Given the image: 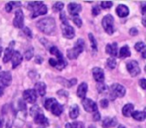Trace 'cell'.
Returning <instances> with one entry per match:
<instances>
[{
  "label": "cell",
  "instance_id": "ffe728a7",
  "mask_svg": "<svg viewBox=\"0 0 146 128\" xmlns=\"http://www.w3.org/2000/svg\"><path fill=\"white\" fill-rule=\"evenodd\" d=\"M134 111V105L132 103H127L123 106L122 108V114H123L125 117H130L132 115Z\"/></svg>",
  "mask_w": 146,
  "mask_h": 128
},
{
  "label": "cell",
  "instance_id": "6f0895ef",
  "mask_svg": "<svg viewBox=\"0 0 146 128\" xmlns=\"http://www.w3.org/2000/svg\"><path fill=\"white\" fill-rule=\"evenodd\" d=\"M2 95H3V89L0 88V96H2Z\"/></svg>",
  "mask_w": 146,
  "mask_h": 128
},
{
  "label": "cell",
  "instance_id": "8992f818",
  "mask_svg": "<svg viewBox=\"0 0 146 128\" xmlns=\"http://www.w3.org/2000/svg\"><path fill=\"white\" fill-rule=\"evenodd\" d=\"M12 81V76H11L10 72L8 71H2L0 72V88L7 87L11 84Z\"/></svg>",
  "mask_w": 146,
  "mask_h": 128
},
{
  "label": "cell",
  "instance_id": "11a10c76",
  "mask_svg": "<svg viewBox=\"0 0 146 128\" xmlns=\"http://www.w3.org/2000/svg\"><path fill=\"white\" fill-rule=\"evenodd\" d=\"M142 24H143L144 26L146 27V17H144V18L142 19Z\"/></svg>",
  "mask_w": 146,
  "mask_h": 128
},
{
  "label": "cell",
  "instance_id": "277c9868",
  "mask_svg": "<svg viewBox=\"0 0 146 128\" xmlns=\"http://www.w3.org/2000/svg\"><path fill=\"white\" fill-rule=\"evenodd\" d=\"M126 93V89L124 86L120 85L118 83H114L110 87V95L112 96V99H114V97H124Z\"/></svg>",
  "mask_w": 146,
  "mask_h": 128
},
{
  "label": "cell",
  "instance_id": "f5cc1de1",
  "mask_svg": "<svg viewBox=\"0 0 146 128\" xmlns=\"http://www.w3.org/2000/svg\"><path fill=\"white\" fill-rule=\"evenodd\" d=\"M76 82H77V79H76V78H73V79H71L70 82H69V86H73L74 84H76Z\"/></svg>",
  "mask_w": 146,
  "mask_h": 128
},
{
  "label": "cell",
  "instance_id": "9f6ffc18",
  "mask_svg": "<svg viewBox=\"0 0 146 128\" xmlns=\"http://www.w3.org/2000/svg\"><path fill=\"white\" fill-rule=\"evenodd\" d=\"M41 61H42V59H41L40 57H37V62H38V63H41Z\"/></svg>",
  "mask_w": 146,
  "mask_h": 128
},
{
  "label": "cell",
  "instance_id": "681fc988",
  "mask_svg": "<svg viewBox=\"0 0 146 128\" xmlns=\"http://www.w3.org/2000/svg\"><path fill=\"white\" fill-rule=\"evenodd\" d=\"M19 108H20L21 110H25L26 109V105H25V103L23 102V100H19Z\"/></svg>",
  "mask_w": 146,
  "mask_h": 128
},
{
  "label": "cell",
  "instance_id": "816d5d0a",
  "mask_svg": "<svg viewBox=\"0 0 146 128\" xmlns=\"http://www.w3.org/2000/svg\"><path fill=\"white\" fill-rule=\"evenodd\" d=\"M56 63H57V60L54 58H50L49 59V64H50L51 66H53V67H55L56 66Z\"/></svg>",
  "mask_w": 146,
  "mask_h": 128
},
{
  "label": "cell",
  "instance_id": "7bdbcfd3",
  "mask_svg": "<svg viewBox=\"0 0 146 128\" xmlns=\"http://www.w3.org/2000/svg\"><path fill=\"white\" fill-rule=\"evenodd\" d=\"M99 13H100V9H99V7H98V6H95V7H93V8H92V14H93L94 16H97Z\"/></svg>",
  "mask_w": 146,
  "mask_h": 128
},
{
  "label": "cell",
  "instance_id": "3957f363",
  "mask_svg": "<svg viewBox=\"0 0 146 128\" xmlns=\"http://www.w3.org/2000/svg\"><path fill=\"white\" fill-rule=\"evenodd\" d=\"M102 26L106 33L112 35L114 32V18L112 15H105L102 19Z\"/></svg>",
  "mask_w": 146,
  "mask_h": 128
},
{
  "label": "cell",
  "instance_id": "ab89813d",
  "mask_svg": "<svg viewBox=\"0 0 146 128\" xmlns=\"http://www.w3.org/2000/svg\"><path fill=\"white\" fill-rule=\"evenodd\" d=\"M72 20H73V22L75 23L76 25H77L78 27H81V25H82V21H81V19L79 18V16H73V18H72Z\"/></svg>",
  "mask_w": 146,
  "mask_h": 128
},
{
  "label": "cell",
  "instance_id": "e7e4bbea",
  "mask_svg": "<svg viewBox=\"0 0 146 128\" xmlns=\"http://www.w3.org/2000/svg\"><path fill=\"white\" fill-rule=\"evenodd\" d=\"M0 69H1V67H0Z\"/></svg>",
  "mask_w": 146,
  "mask_h": 128
},
{
  "label": "cell",
  "instance_id": "8d00e7d4",
  "mask_svg": "<svg viewBox=\"0 0 146 128\" xmlns=\"http://www.w3.org/2000/svg\"><path fill=\"white\" fill-rule=\"evenodd\" d=\"M55 101H56V99H55V98H48V99H46V101H45V103H44L45 109L50 110L51 106L53 105V103H54Z\"/></svg>",
  "mask_w": 146,
  "mask_h": 128
},
{
  "label": "cell",
  "instance_id": "7c38bea8",
  "mask_svg": "<svg viewBox=\"0 0 146 128\" xmlns=\"http://www.w3.org/2000/svg\"><path fill=\"white\" fill-rule=\"evenodd\" d=\"M92 74H93V77L95 79L96 82H99V83H102L104 80V72L101 68L99 67H94L92 69Z\"/></svg>",
  "mask_w": 146,
  "mask_h": 128
},
{
  "label": "cell",
  "instance_id": "03108f58",
  "mask_svg": "<svg viewBox=\"0 0 146 128\" xmlns=\"http://www.w3.org/2000/svg\"><path fill=\"white\" fill-rule=\"evenodd\" d=\"M137 128H139V127H137Z\"/></svg>",
  "mask_w": 146,
  "mask_h": 128
},
{
  "label": "cell",
  "instance_id": "2e32d148",
  "mask_svg": "<svg viewBox=\"0 0 146 128\" xmlns=\"http://www.w3.org/2000/svg\"><path fill=\"white\" fill-rule=\"evenodd\" d=\"M34 90L38 95L40 96H44L46 94V84L44 82H37L35 84Z\"/></svg>",
  "mask_w": 146,
  "mask_h": 128
},
{
  "label": "cell",
  "instance_id": "f6af8a7d",
  "mask_svg": "<svg viewBox=\"0 0 146 128\" xmlns=\"http://www.w3.org/2000/svg\"><path fill=\"white\" fill-rule=\"evenodd\" d=\"M100 106H101L102 108L108 107V100L107 99H102L101 101H100Z\"/></svg>",
  "mask_w": 146,
  "mask_h": 128
},
{
  "label": "cell",
  "instance_id": "d6986e66",
  "mask_svg": "<svg viewBox=\"0 0 146 128\" xmlns=\"http://www.w3.org/2000/svg\"><path fill=\"white\" fill-rule=\"evenodd\" d=\"M49 111L52 112L55 116H59V115H61V113L63 112V107H62V105H60V104L58 103V101L56 100V101L53 103V105L51 106Z\"/></svg>",
  "mask_w": 146,
  "mask_h": 128
},
{
  "label": "cell",
  "instance_id": "6125c7cd",
  "mask_svg": "<svg viewBox=\"0 0 146 128\" xmlns=\"http://www.w3.org/2000/svg\"><path fill=\"white\" fill-rule=\"evenodd\" d=\"M144 113H145V115H146V107L144 108Z\"/></svg>",
  "mask_w": 146,
  "mask_h": 128
},
{
  "label": "cell",
  "instance_id": "52a82bcc",
  "mask_svg": "<svg viewBox=\"0 0 146 128\" xmlns=\"http://www.w3.org/2000/svg\"><path fill=\"white\" fill-rule=\"evenodd\" d=\"M126 67H127L128 72H129V74L132 77H135L138 74H140V67L137 61H135V60L130 61V62L127 63V66H126Z\"/></svg>",
  "mask_w": 146,
  "mask_h": 128
},
{
  "label": "cell",
  "instance_id": "5b68a950",
  "mask_svg": "<svg viewBox=\"0 0 146 128\" xmlns=\"http://www.w3.org/2000/svg\"><path fill=\"white\" fill-rule=\"evenodd\" d=\"M82 105H83V108L86 112L88 113H94L95 111H98V106L93 100L88 99V98H84L82 100Z\"/></svg>",
  "mask_w": 146,
  "mask_h": 128
},
{
  "label": "cell",
  "instance_id": "836d02e7",
  "mask_svg": "<svg viewBox=\"0 0 146 128\" xmlns=\"http://www.w3.org/2000/svg\"><path fill=\"white\" fill-rule=\"evenodd\" d=\"M97 90H98V92H99V93H106V92L109 91L107 85H105L103 82L98 84V85H97Z\"/></svg>",
  "mask_w": 146,
  "mask_h": 128
},
{
  "label": "cell",
  "instance_id": "94428289",
  "mask_svg": "<svg viewBox=\"0 0 146 128\" xmlns=\"http://www.w3.org/2000/svg\"><path fill=\"white\" fill-rule=\"evenodd\" d=\"M1 126H2V121L0 120V128H1Z\"/></svg>",
  "mask_w": 146,
  "mask_h": 128
},
{
  "label": "cell",
  "instance_id": "e0dca14e",
  "mask_svg": "<svg viewBox=\"0 0 146 128\" xmlns=\"http://www.w3.org/2000/svg\"><path fill=\"white\" fill-rule=\"evenodd\" d=\"M34 122L36 124H38V125H41V126H48V124H49L48 119L43 115V113H40L37 116H35Z\"/></svg>",
  "mask_w": 146,
  "mask_h": 128
},
{
  "label": "cell",
  "instance_id": "60d3db41",
  "mask_svg": "<svg viewBox=\"0 0 146 128\" xmlns=\"http://www.w3.org/2000/svg\"><path fill=\"white\" fill-rule=\"evenodd\" d=\"M139 85H140V87H141L142 89L146 90V79H145V78H142V79L139 80Z\"/></svg>",
  "mask_w": 146,
  "mask_h": 128
},
{
  "label": "cell",
  "instance_id": "9a60e30c",
  "mask_svg": "<svg viewBox=\"0 0 146 128\" xmlns=\"http://www.w3.org/2000/svg\"><path fill=\"white\" fill-rule=\"evenodd\" d=\"M116 13H117V15L119 17L124 18V17L128 16V14H129V9H128V7L126 6V5L120 4V5H118L117 8H116Z\"/></svg>",
  "mask_w": 146,
  "mask_h": 128
},
{
  "label": "cell",
  "instance_id": "9c48e42d",
  "mask_svg": "<svg viewBox=\"0 0 146 128\" xmlns=\"http://www.w3.org/2000/svg\"><path fill=\"white\" fill-rule=\"evenodd\" d=\"M23 98L28 103H35L37 100V93L34 89H27L23 92Z\"/></svg>",
  "mask_w": 146,
  "mask_h": 128
},
{
  "label": "cell",
  "instance_id": "91938a15",
  "mask_svg": "<svg viewBox=\"0 0 146 128\" xmlns=\"http://www.w3.org/2000/svg\"><path fill=\"white\" fill-rule=\"evenodd\" d=\"M1 53H2V47L0 46V56H1Z\"/></svg>",
  "mask_w": 146,
  "mask_h": 128
},
{
  "label": "cell",
  "instance_id": "f1b7e54d",
  "mask_svg": "<svg viewBox=\"0 0 146 128\" xmlns=\"http://www.w3.org/2000/svg\"><path fill=\"white\" fill-rule=\"evenodd\" d=\"M56 60H57V63H56V66H55V68H57L58 70H62L63 68L66 67L67 62H66V60H65L64 58H63V59H56Z\"/></svg>",
  "mask_w": 146,
  "mask_h": 128
},
{
  "label": "cell",
  "instance_id": "b9f144b4",
  "mask_svg": "<svg viewBox=\"0 0 146 128\" xmlns=\"http://www.w3.org/2000/svg\"><path fill=\"white\" fill-rule=\"evenodd\" d=\"M23 32H24V34L26 35V36H28L29 38H31V37H32V33H31L30 29H29L28 27H25V28L23 29Z\"/></svg>",
  "mask_w": 146,
  "mask_h": 128
},
{
  "label": "cell",
  "instance_id": "5bb4252c",
  "mask_svg": "<svg viewBox=\"0 0 146 128\" xmlns=\"http://www.w3.org/2000/svg\"><path fill=\"white\" fill-rule=\"evenodd\" d=\"M11 59H12V68H16L19 64H21L23 56L21 55V53L19 52V51H14L13 56Z\"/></svg>",
  "mask_w": 146,
  "mask_h": 128
},
{
  "label": "cell",
  "instance_id": "44dd1931",
  "mask_svg": "<svg viewBox=\"0 0 146 128\" xmlns=\"http://www.w3.org/2000/svg\"><path fill=\"white\" fill-rule=\"evenodd\" d=\"M117 124V119L114 117H106L105 119L102 122V126L104 128H110V127H114V126Z\"/></svg>",
  "mask_w": 146,
  "mask_h": 128
},
{
  "label": "cell",
  "instance_id": "603a6c76",
  "mask_svg": "<svg viewBox=\"0 0 146 128\" xmlns=\"http://www.w3.org/2000/svg\"><path fill=\"white\" fill-rule=\"evenodd\" d=\"M135 50L138 51V52L141 53V56L142 58L146 59V44L143 42H137L135 44Z\"/></svg>",
  "mask_w": 146,
  "mask_h": 128
},
{
  "label": "cell",
  "instance_id": "7402d4cb",
  "mask_svg": "<svg viewBox=\"0 0 146 128\" xmlns=\"http://www.w3.org/2000/svg\"><path fill=\"white\" fill-rule=\"evenodd\" d=\"M46 13H47V6L43 4V5H41L40 7H38L36 10L33 11L32 14H31V18H36L39 15H44V14H46Z\"/></svg>",
  "mask_w": 146,
  "mask_h": 128
},
{
  "label": "cell",
  "instance_id": "ac0fdd59",
  "mask_svg": "<svg viewBox=\"0 0 146 128\" xmlns=\"http://www.w3.org/2000/svg\"><path fill=\"white\" fill-rule=\"evenodd\" d=\"M87 88H88V86L85 82H83V83L80 84L77 88V96L78 97L84 99V98L86 97V93H87Z\"/></svg>",
  "mask_w": 146,
  "mask_h": 128
},
{
  "label": "cell",
  "instance_id": "1f68e13d",
  "mask_svg": "<svg viewBox=\"0 0 146 128\" xmlns=\"http://www.w3.org/2000/svg\"><path fill=\"white\" fill-rule=\"evenodd\" d=\"M41 5H43V2H28L27 6H28V9L29 10H36L38 7H40Z\"/></svg>",
  "mask_w": 146,
  "mask_h": 128
},
{
  "label": "cell",
  "instance_id": "cb8c5ba5",
  "mask_svg": "<svg viewBox=\"0 0 146 128\" xmlns=\"http://www.w3.org/2000/svg\"><path fill=\"white\" fill-rule=\"evenodd\" d=\"M79 115V107L76 104H73L70 107V110H69V116H70L71 119H76Z\"/></svg>",
  "mask_w": 146,
  "mask_h": 128
},
{
  "label": "cell",
  "instance_id": "d590c367",
  "mask_svg": "<svg viewBox=\"0 0 146 128\" xmlns=\"http://www.w3.org/2000/svg\"><path fill=\"white\" fill-rule=\"evenodd\" d=\"M63 7H64V4H63L62 2H56L53 4V11L54 12H60V11H62Z\"/></svg>",
  "mask_w": 146,
  "mask_h": 128
},
{
  "label": "cell",
  "instance_id": "7a4b0ae2",
  "mask_svg": "<svg viewBox=\"0 0 146 128\" xmlns=\"http://www.w3.org/2000/svg\"><path fill=\"white\" fill-rule=\"evenodd\" d=\"M84 45H85L84 44V41L82 40V39H78V40L76 41L74 47L67 51V57H68L69 59H76L80 53L83 52Z\"/></svg>",
  "mask_w": 146,
  "mask_h": 128
},
{
  "label": "cell",
  "instance_id": "83f0119b",
  "mask_svg": "<svg viewBox=\"0 0 146 128\" xmlns=\"http://www.w3.org/2000/svg\"><path fill=\"white\" fill-rule=\"evenodd\" d=\"M49 52H50L52 55H55V56L57 57V59H63L64 58L63 55H62V53L58 50V48H57L56 46H51L50 49H49Z\"/></svg>",
  "mask_w": 146,
  "mask_h": 128
},
{
  "label": "cell",
  "instance_id": "f907efd6",
  "mask_svg": "<svg viewBox=\"0 0 146 128\" xmlns=\"http://www.w3.org/2000/svg\"><path fill=\"white\" fill-rule=\"evenodd\" d=\"M129 33H130V35H132V36H135V35L138 34V30L136 28H131L129 30Z\"/></svg>",
  "mask_w": 146,
  "mask_h": 128
},
{
  "label": "cell",
  "instance_id": "4316f807",
  "mask_svg": "<svg viewBox=\"0 0 146 128\" xmlns=\"http://www.w3.org/2000/svg\"><path fill=\"white\" fill-rule=\"evenodd\" d=\"M13 53H14V50H13L11 47H8L6 48L5 50V53H4V57H3V62L4 63H7L13 56Z\"/></svg>",
  "mask_w": 146,
  "mask_h": 128
},
{
  "label": "cell",
  "instance_id": "d6a6232c",
  "mask_svg": "<svg viewBox=\"0 0 146 128\" xmlns=\"http://www.w3.org/2000/svg\"><path fill=\"white\" fill-rule=\"evenodd\" d=\"M20 5H21L20 2H9L5 5V10H6L7 12H11L13 6H20Z\"/></svg>",
  "mask_w": 146,
  "mask_h": 128
},
{
  "label": "cell",
  "instance_id": "680465c9",
  "mask_svg": "<svg viewBox=\"0 0 146 128\" xmlns=\"http://www.w3.org/2000/svg\"><path fill=\"white\" fill-rule=\"evenodd\" d=\"M117 128H126V127H125V126H123V125H118Z\"/></svg>",
  "mask_w": 146,
  "mask_h": 128
},
{
  "label": "cell",
  "instance_id": "be15d7a7",
  "mask_svg": "<svg viewBox=\"0 0 146 128\" xmlns=\"http://www.w3.org/2000/svg\"><path fill=\"white\" fill-rule=\"evenodd\" d=\"M144 70H145V72H146V66H145V67H144Z\"/></svg>",
  "mask_w": 146,
  "mask_h": 128
},
{
  "label": "cell",
  "instance_id": "74e56055",
  "mask_svg": "<svg viewBox=\"0 0 146 128\" xmlns=\"http://www.w3.org/2000/svg\"><path fill=\"white\" fill-rule=\"evenodd\" d=\"M88 37H89V40H90V43H91V46L92 48H93V50H97V42H96L95 38H94L93 34H91V33H89L88 34Z\"/></svg>",
  "mask_w": 146,
  "mask_h": 128
},
{
  "label": "cell",
  "instance_id": "c3c4849f",
  "mask_svg": "<svg viewBox=\"0 0 146 128\" xmlns=\"http://www.w3.org/2000/svg\"><path fill=\"white\" fill-rule=\"evenodd\" d=\"M100 117H101V116H100V113L98 111H95L93 113V120L94 121H98V120H100Z\"/></svg>",
  "mask_w": 146,
  "mask_h": 128
},
{
  "label": "cell",
  "instance_id": "7dc6e473",
  "mask_svg": "<svg viewBox=\"0 0 146 128\" xmlns=\"http://www.w3.org/2000/svg\"><path fill=\"white\" fill-rule=\"evenodd\" d=\"M141 13L144 16H146V2L141 3Z\"/></svg>",
  "mask_w": 146,
  "mask_h": 128
},
{
  "label": "cell",
  "instance_id": "ba28073f",
  "mask_svg": "<svg viewBox=\"0 0 146 128\" xmlns=\"http://www.w3.org/2000/svg\"><path fill=\"white\" fill-rule=\"evenodd\" d=\"M23 24H24V15H23V12L21 9H18V10L15 12V17L13 19V25H14L16 28H22Z\"/></svg>",
  "mask_w": 146,
  "mask_h": 128
},
{
  "label": "cell",
  "instance_id": "f546056e",
  "mask_svg": "<svg viewBox=\"0 0 146 128\" xmlns=\"http://www.w3.org/2000/svg\"><path fill=\"white\" fill-rule=\"evenodd\" d=\"M40 113H42V111H41L40 107H39V106H37V105L32 106V108L30 109V114H31V116H32L33 118H34L35 116L38 115V114H40Z\"/></svg>",
  "mask_w": 146,
  "mask_h": 128
},
{
  "label": "cell",
  "instance_id": "bcb514c9",
  "mask_svg": "<svg viewBox=\"0 0 146 128\" xmlns=\"http://www.w3.org/2000/svg\"><path fill=\"white\" fill-rule=\"evenodd\" d=\"M60 18H61V20H62V24H68V20H67L65 13H61Z\"/></svg>",
  "mask_w": 146,
  "mask_h": 128
},
{
  "label": "cell",
  "instance_id": "6da1fadb",
  "mask_svg": "<svg viewBox=\"0 0 146 128\" xmlns=\"http://www.w3.org/2000/svg\"><path fill=\"white\" fill-rule=\"evenodd\" d=\"M37 27L44 34L50 35L55 32L56 23H55L54 18H52V17H45L37 22Z\"/></svg>",
  "mask_w": 146,
  "mask_h": 128
},
{
  "label": "cell",
  "instance_id": "db71d44e",
  "mask_svg": "<svg viewBox=\"0 0 146 128\" xmlns=\"http://www.w3.org/2000/svg\"><path fill=\"white\" fill-rule=\"evenodd\" d=\"M65 128H74V126L72 125V123H67L65 125Z\"/></svg>",
  "mask_w": 146,
  "mask_h": 128
},
{
  "label": "cell",
  "instance_id": "484cf974",
  "mask_svg": "<svg viewBox=\"0 0 146 128\" xmlns=\"http://www.w3.org/2000/svg\"><path fill=\"white\" fill-rule=\"evenodd\" d=\"M130 55H131V51H130L129 47H128L127 45H125V46L120 48L119 56L121 57V58H126V57H129Z\"/></svg>",
  "mask_w": 146,
  "mask_h": 128
},
{
  "label": "cell",
  "instance_id": "4fadbf2b",
  "mask_svg": "<svg viewBox=\"0 0 146 128\" xmlns=\"http://www.w3.org/2000/svg\"><path fill=\"white\" fill-rule=\"evenodd\" d=\"M105 50L110 56H112L113 58H115L118 54V46H117V43L114 42V43H111V44H108L106 45L105 47Z\"/></svg>",
  "mask_w": 146,
  "mask_h": 128
},
{
  "label": "cell",
  "instance_id": "f35d334b",
  "mask_svg": "<svg viewBox=\"0 0 146 128\" xmlns=\"http://www.w3.org/2000/svg\"><path fill=\"white\" fill-rule=\"evenodd\" d=\"M112 5H113V2H111V1H103V2H101V7L104 9L111 8Z\"/></svg>",
  "mask_w": 146,
  "mask_h": 128
},
{
  "label": "cell",
  "instance_id": "30bf717a",
  "mask_svg": "<svg viewBox=\"0 0 146 128\" xmlns=\"http://www.w3.org/2000/svg\"><path fill=\"white\" fill-rule=\"evenodd\" d=\"M62 34L65 38L67 39H72L75 36V31L71 25L69 24H62Z\"/></svg>",
  "mask_w": 146,
  "mask_h": 128
},
{
  "label": "cell",
  "instance_id": "8fae6325",
  "mask_svg": "<svg viewBox=\"0 0 146 128\" xmlns=\"http://www.w3.org/2000/svg\"><path fill=\"white\" fill-rule=\"evenodd\" d=\"M68 12L70 15L72 16H77L80 12H81L82 8H81V5L78 4V3L75 2H72V3H69L68 4Z\"/></svg>",
  "mask_w": 146,
  "mask_h": 128
},
{
  "label": "cell",
  "instance_id": "ee69618b",
  "mask_svg": "<svg viewBox=\"0 0 146 128\" xmlns=\"http://www.w3.org/2000/svg\"><path fill=\"white\" fill-rule=\"evenodd\" d=\"M72 125L74 126V128H85L82 122H74V123H72Z\"/></svg>",
  "mask_w": 146,
  "mask_h": 128
},
{
  "label": "cell",
  "instance_id": "4dcf8cb0",
  "mask_svg": "<svg viewBox=\"0 0 146 128\" xmlns=\"http://www.w3.org/2000/svg\"><path fill=\"white\" fill-rule=\"evenodd\" d=\"M106 66H107L109 69H114L116 67V60L113 57H110L109 59H107L106 61Z\"/></svg>",
  "mask_w": 146,
  "mask_h": 128
},
{
  "label": "cell",
  "instance_id": "d4e9b609",
  "mask_svg": "<svg viewBox=\"0 0 146 128\" xmlns=\"http://www.w3.org/2000/svg\"><path fill=\"white\" fill-rule=\"evenodd\" d=\"M131 116L136 121H144L146 118V115H145V113H144V111H133Z\"/></svg>",
  "mask_w": 146,
  "mask_h": 128
},
{
  "label": "cell",
  "instance_id": "e575fe53",
  "mask_svg": "<svg viewBox=\"0 0 146 128\" xmlns=\"http://www.w3.org/2000/svg\"><path fill=\"white\" fill-rule=\"evenodd\" d=\"M33 55H34V50H33L32 47L28 48L24 53V57H25V59H26V60H30V59L33 57Z\"/></svg>",
  "mask_w": 146,
  "mask_h": 128
}]
</instances>
